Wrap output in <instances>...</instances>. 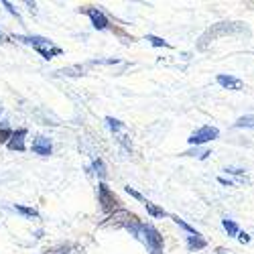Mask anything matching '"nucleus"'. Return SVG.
<instances>
[{"instance_id": "1", "label": "nucleus", "mask_w": 254, "mask_h": 254, "mask_svg": "<svg viewBox=\"0 0 254 254\" xmlns=\"http://www.w3.org/2000/svg\"><path fill=\"white\" fill-rule=\"evenodd\" d=\"M220 136V130L216 128V126H201L199 130H195L191 136L187 138V142L191 146H199V144H205L209 140H216Z\"/></svg>"}, {"instance_id": "2", "label": "nucleus", "mask_w": 254, "mask_h": 254, "mask_svg": "<svg viewBox=\"0 0 254 254\" xmlns=\"http://www.w3.org/2000/svg\"><path fill=\"white\" fill-rule=\"evenodd\" d=\"M98 197H100V203H102V209L104 211H112L118 207V199L116 195L110 191V187L106 183H100L98 185Z\"/></svg>"}, {"instance_id": "3", "label": "nucleus", "mask_w": 254, "mask_h": 254, "mask_svg": "<svg viewBox=\"0 0 254 254\" xmlns=\"http://www.w3.org/2000/svg\"><path fill=\"white\" fill-rule=\"evenodd\" d=\"M218 83L222 88H226V90H234V92H238V90H242V79H238V77H234V75H218Z\"/></svg>"}, {"instance_id": "4", "label": "nucleus", "mask_w": 254, "mask_h": 254, "mask_svg": "<svg viewBox=\"0 0 254 254\" xmlns=\"http://www.w3.org/2000/svg\"><path fill=\"white\" fill-rule=\"evenodd\" d=\"M25 136H27V130L25 128L12 132V136L8 140V149L10 151H25Z\"/></svg>"}, {"instance_id": "5", "label": "nucleus", "mask_w": 254, "mask_h": 254, "mask_svg": "<svg viewBox=\"0 0 254 254\" xmlns=\"http://www.w3.org/2000/svg\"><path fill=\"white\" fill-rule=\"evenodd\" d=\"M33 153L41 155V157H47L51 155V140L45 138V136H39L33 140Z\"/></svg>"}, {"instance_id": "6", "label": "nucleus", "mask_w": 254, "mask_h": 254, "mask_svg": "<svg viewBox=\"0 0 254 254\" xmlns=\"http://www.w3.org/2000/svg\"><path fill=\"white\" fill-rule=\"evenodd\" d=\"M83 12H86L90 18H92V23H94V27L96 29H106V27H108V18H106L98 8H86V10H83Z\"/></svg>"}, {"instance_id": "7", "label": "nucleus", "mask_w": 254, "mask_h": 254, "mask_svg": "<svg viewBox=\"0 0 254 254\" xmlns=\"http://www.w3.org/2000/svg\"><path fill=\"white\" fill-rule=\"evenodd\" d=\"M205 240L201 238V234L197 232V234H191V236H187V246L189 250H199V248H205Z\"/></svg>"}, {"instance_id": "8", "label": "nucleus", "mask_w": 254, "mask_h": 254, "mask_svg": "<svg viewBox=\"0 0 254 254\" xmlns=\"http://www.w3.org/2000/svg\"><path fill=\"white\" fill-rule=\"evenodd\" d=\"M222 226H224V230L228 232V236H238L240 230H238V224H236L234 220H228V218H226V220H222Z\"/></svg>"}, {"instance_id": "9", "label": "nucleus", "mask_w": 254, "mask_h": 254, "mask_svg": "<svg viewBox=\"0 0 254 254\" xmlns=\"http://www.w3.org/2000/svg\"><path fill=\"white\" fill-rule=\"evenodd\" d=\"M144 205H146V211H149L153 218H163V216H167V211H165L163 207H157V205L151 203V201H144Z\"/></svg>"}, {"instance_id": "10", "label": "nucleus", "mask_w": 254, "mask_h": 254, "mask_svg": "<svg viewBox=\"0 0 254 254\" xmlns=\"http://www.w3.org/2000/svg\"><path fill=\"white\" fill-rule=\"evenodd\" d=\"M236 126L238 128H252L254 130V116H242V118H238V122H236Z\"/></svg>"}, {"instance_id": "11", "label": "nucleus", "mask_w": 254, "mask_h": 254, "mask_svg": "<svg viewBox=\"0 0 254 254\" xmlns=\"http://www.w3.org/2000/svg\"><path fill=\"white\" fill-rule=\"evenodd\" d=\"M14 209L18 211V214H23V216H29V218H39L37 209H33V207H23V205H14Z\"/></svg>"}, {"instance_id": "12", "label": "nucleus", "mask_w": 254, "mask_h": 254, "mask_svg": "<svg viewBox=\"0 0 254 254\" xmlns=\"http://www.w3.org/2000/svg\"><path fill=\"white\" fill-rule=\"evenodd\" d=\"M146 41H151V45H155V47H171L167 41H163L161 37H155V35H149V37H146Z\"/></svg>"}, {"instance_id": "13", "label": "nucleus", "mask_w": 254, "mask_h": 254, "mask_svg": "<svg viewBox=\"0 0 254 254\" xmlns=\"http://www.w3.org/2000/svg\"><path fill=\"white\" fill-rule=\"evenodd\" d=\"M106 122H108V126H110L112 130H120L122 126H124V124H122L120 120H116V118H106Z\"/></svg>"}, {"instance_id": "14", "label": "nucleus", "mask_w": 254, "mask_h": 254, "mask_svg": "<svg viewBox=\"0 0 254 254\" xmlns=\"http://www.w3.org/2000/svg\"><path fill=\"white\" fill-rule=\"evenodd\" d=\"M94 169H96V173H98V175H106V171H104V163H102V161H94Z\"/></svg>"}, {"instance_id": "15", "label": "nucleus", "mask_w": 254, "mask_h": 254, "mask_svg": "<svg viewBox=\"0 0 254 254\" xmlns=\"http://www.w3.org/2000/svg\"><path fill=\"white\" fill-rule=\"evenodd\" d=\"M10 136H12V132H10V130H6V128L0 130V142H6Z\"/></svg>"}, {"instance_id": "16", "label": "nucleus", "mask_w": 254, "mask_h": 254, "mask_svg": "<svg viewBox=\"0 0 254 254\" xmlns=\"http://www.w3.org/2000/svg\"><path fill=\"white\" fill-rule=\"evenodd\" d=\"M126 191H128V193H130L132 197H136V199H140V201H144V199H142V195H140V193L136 191V189H132L130 185H126Z\"/></svg>"}, {"instance_id": "17", "label": "nucleus", "mask_w": 254, "mask_h": 254, "mask_svg": "<svg viewBox=\"0 0 254 254\" xmlns=\"http://www.w3.org/2000/svg\"><path fill=\"white\" fill-rule=\"evenodd\" d=\"M238 240H240L242 244H246V242H250V236L246 234V232H238Z\"/></svg>"}, {"instance_id": "18", "label": "nucleus", "mask_w": 254, "mask_h": 254, "mask_svg": "<svg viewBox=\"0 0 254 254\" xmlns=\"http://www.w3.org/2000/svg\"><path fill=\"white\" fill-rule=\"evenodd\" d=\"M226 171H228V173H234V175H242V173H244V169H236V167H228V169H226Z\"/></svg>"}, {"instance_id": "19", "label": "nucleus", "mask_w": 254, "mask_h": 254, "mask_svg": "<svg viewBox=\"0 0 254 254\" xmlns=\"http://www.w3.org/2000/svg\"><path fill=\"white\" fill-rule=\"evenodd\" d=\"M197 153H199V151H197V146H195V151H191V153H185V155H197ZM207 155H211V153H209V151H207V153H201V157H203V159H205Z\"/></svg>"}, {"instance_id": "20", "label": "nucleus", "mask_w": 254, "mask_h": 254, "mask_svg": "<svg viewBox=\"0 0 254 254\" xmlns=\"http://www.w3.org/2000/svg\"><path fill=\"white\" fill-rule=\"evenodd\" d=\"M218 181H220V183H222V185H232V181H228V179H224V177H220V179H218Z\"/></svg>"}, {"instance_id": "21", "label": "nucleus", "mask_w": 254, "mask_h": 254, "mask_svg": "<svg viewBox=\"0 0 254 254\" xmlns=\"http://www.w3.org/2000/svg\"><path fill=\"white\" fill-rule=\"evenodd\" d=\"M0 39H2V33H0Z\"/></svg>"}, {"instance_id": "22", "label": "nucleus", "mask_w": 254, "mask_h": 254, "mask_svg": "<svg viewBox=\"0 0 254 254\" xmlns=\"http://www.w3.org/2000/svg\"><path fill=\"white\" fill-rule=\"evenodd\" d=\"M0 114H2V108H0Z\"/></svg>"}]
</instances>
